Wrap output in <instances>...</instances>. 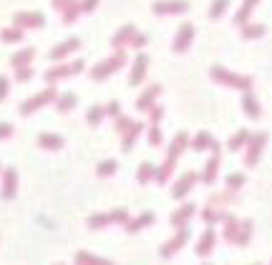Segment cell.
<instances>
[{"instance_id":"31","label":"cell","mask_w":272,"mask_h":265,"mask_svg":"<svg viewBox=\"0 0 272 265\" xmlns=\"http://www.w3.org/2000/svg\"><path fill=\"white\" fill-rule=\"evenodd\" d=\"M202 177H204V182H214V177H217V157L204 167V175Z\"/></svg>"},{"instance_id":"28","label":"cell","mask_w":272,"mask_h":265,"mask_svg":"<svg viewBox=\"0 0 272 265\" xmlns=\"http://www.w3.org/2000/svg\"><path fill=\"white\" fill-rule=\"evenodd\" d=\"M184 147H186V134H179V137L172 142V149H169V159H177Z\"/></svg>"},{"instance_id":"8","label":"cell","mask_w":272,"mask_h":265,"mask_svg":"<svg viewBox=\"0 0 272 265\" xmlns=\"http://www.w3.org/2000/svg\"><path fill=\"white\" fill-rule=\"evenodd\" d=\"M78 15H81V0H68L66 8L60 10V21H63L66 26H73V23L78 21Z\"/></svg>"},{"instance_id":"3","label":"cell","mask_w":272,"mask_h":265,"mask_svg":"<svg viewBox=\"0 0 272 265\" xmlns=\"http://www.w3.org/2000/svg\"><path fill=\"white\" fill-rule=\"evenodd\" d=\"M13 23H15V28H20V30L43 28V26H46V15H43V13H33V10H26V13H15Z\"/></svg>"},{"instance_id":"13","label":"cell","mask_w":272,"mask_h":265,"mask_svg":"<svg viewBox=\"0 0 272 265\" xmlns=\"http://www.w3.org/2000/svg\"><path fill=\"white\" fill-rule=\"evenodd\" d=\"M192 212H194V205H184V207H179L174 215H172V225L174 228H186V220L192 217Z\"/></svg>"},{"instance_id":"25","label":"cell","mask_w":272,"mask_h":265,"mask_svg":"<svg viewBox=\"0 0 272 265\" xmlns=\"http://www.w3.org/2000/svg\"><path fill=\"white\" fill-rule=\"evenodd\" d=\"M111 222H114L111 212H109V215H93V217H89V228H91V230H98V228L111 225Z\"/></svg>"},{"instance_id":"21","label":"cell","mask_w":272,"mask_h":265,"mask_svg":"<svg viewBox=\"0 0 272 265\" xmlns=\"http://www.w3.org/2000/svg\"><path fill=\"white\" fill-rule=\"evenodd\" d=\"M159 91H161V88H159V86H151V88H147V91H144V93L139 96V101H136V106H139L141 111H144V109H149L151 104H154V99H156V93H159Z\"/></svg>"},{"instance_id":"2","label":"cell","mask_w":272,"mask_h":265,"mask_svg":"<svg viewBox=\"0 0 272 265\" xmlns=\"http://www.w3.org/2000/svg\"><path fill=\"white\" fill-rule=\"evenodd\" d=\"M126 63V53L123 51H116V56H111V59L101 61V63H96L93 68H91V79L93 81H103L106 76H111L116 68H121Z\"/></svg>"},{"instance_id":"40","label":"cell","mask_w":272,"mask_h":265,"mask_svg":"<svg viewBox=\"0 0 272 265\" xmlns=\"http://www.w3.org/2000/svg\"><path fill=\"white\" fill-rule=\"evenodd\" d=\"M66 3H68V0H53V8H56V10H63Z\"/></svg>"},{"instance_id":"6","label":"cell","mask_w":272,"mask_h":265,"mask_svg":"<svg viewBox=\"0 0 272 265\" xmlns=\"http://www.w3.org/2000/svg\"><path fill=\"white\" fill-rule=\"evenodd\" d=\"M66 76H76L73 73V66L71 63H56L53 68H48L46 73H43V79H46V84H58L60 79H66Z\"/></svg>"},{"instance_id":"35","label":"cell","mask_w":272,"mask_h":265,"mask_svg":"<svg viewBox=\"0 0 272 265\" xmlns=\"http://www.w3.org/2000/svg\"><path fill=\"white\" fill-rule=\"evenodd\" d=\"M13 137V124L10 121H0V139H10Z\"/></svg>"},{"instance_id":"5","label":"cell","mask_w":272,"mask_h":265,"mask_svg":"<svg viewBox=\"0 0 272 265\" xmlns=\"http://www.w3.org/2000/svg\"><path fill=\"white\" fill-rule=\"evenodd\" d=\"M0 195H3V200H13L18 195V169L8 167L3 172V192Z\"/></svg>"},{"instance_id":"14","label":"cell","mask_w":272,"mask_h":265,"mask_svg":"<svg viewBox=\"0 0 272 265\" xmlns=\"http://www.w3.org/2000/svg\"><path fill=\"white\" fill-rule=\"evenodd\" d=\"M78 104V99H76V93H71V91H66V93H60L58 101H56V109H58L60 114H66V111H71L73 106Z\"/></svg>"},{"instance_id":"27","label":"cell","mask_w":272,"mask_h":265,"mask_svg":"<svg viewBox=\"0 0 272 265\" xmlns=\"http://www.w3.org/2000/svg\"><path fill=\"white\" fill-rule=\"evenodd\" d=\"M174 162H177V159H169V162H164V164H161V167L156 169V182H159V184H164V182L169 179V175H172V167H174Z\"/></svg>"},{"instance_id":"4","label":"cell","mask_w":272,"mask_h":265,"mask_svg":"<svg viewBox=\"0 0 272 265\" xmlns=\"http://www.w3.org/2000/svg\"><path fill=\"white\" fill-rule=\"evenodd\" d=\"M78 48H81V41L71 35V38L60 41L58 46H53V51L48 53V59H51V61H56V63H58V61H63L66 56H71L73 51H78Z\"/></svg>"},{"instance_id":"34","label":"cell","mask_w":272,"mask_h":265,"mask_svg":"<svg viewBox=\"0 0 272 265\" xmlns=\"http://www.w3.org/2000/svg\"><path fill=\"white\" fill-rule=\"evenodd\" d=\"M103 109H106V117H114V119H119V117H121V106H119V101H111V104H106Z\"/></svg>"},{"instance_id":"39","label":"cell","mask_w":272,"mask_h":265,"mask_svg":"<svg viewBox=\"0 0 272 265\" xmlns=\"http://www.w3.org/2000/svg\"><path fill=\"white\" fill-rule=\"evenodd\" d=\"M149 142H151V144H159V142H161V134H159V129H156V126H151Z\"/></svg>"},{"instance_id":"11","label":"cell","mask_w":272,"mask_h":265,"mask_svg":"<svg viewBox=\"0 0 272 265\" xmlns=\"http://www.w3.org/2000/svg\"><path fill=\"white\" fill-rule=\"evenodd\" d=\"M194 182H197V175H194V172H186V175L177 182V187H174V197H177V200L186 197V192L194 187Z\"/></svg>"},{"instance_id":"23","label":"cell","mask_w":272,"mask_h":265,"mask_svg":"<svg viewBox=\"0 0 272 265\" xmlns=\"http://www.w3.org/2000/svg\"><path fill=\"white\" fill-rule=\"evenodd\" d=\"M189 41H192V26H181V28H179V38H177L174 48H177V51H184V48L189 46Z\"/></svg>"},{"instance_id":"30","label":"cell","mask_w":272,"mask_h":265,"mask_svg":"<svg viewBox=\"0 0 272 265\" xmlns=\"http://www.w3.org/2000/svg\"><path fill=\"white\" fill-rule=\"evenodd\" d=\"M154 172H156V169H154V164H149V162H144V164L139 167V182H141V184H144V182H149L151 177H156Z\"/></svg>"},{"instance_id":"36","label":"cell","mask_w":272,"mask_h":265,"mask_svg":"<svg viewBox=\"0 0 272 265\" xmlns=\"http://www.w3.org/2000/svg\"><path fill=\"white\" fill-rule=\"evenodd\" d=\"M210 144H212L210 134H204V131H202V134L197 137V142H194V149H199V152H202V149H204V147H210Z\"/></svg>"},{"instance_id":"33","label":"cell","mask_w":272,"mask_h":265,"mask_svg":"<svg viewBox=\"0 0 272 265\" xmlns=\"http://www.w3.org/2000/svg\"><path fill=\"white\" fill-rule=\"evenodd\" d=\"M8 93H10V79L0 73V101H5V99H8Z\"/></svg>"},{"instance_id":"43","label":"cell","mask_w":272,"mask_h":265,"mask_svg":"<svg viewBox=\"0 0 272 265\" xmlns=\"http://www.w3.org/2000/svg\"><path fill=\"white\" fill-rule=\"evenodd\" d=\"M56 265H63V263H56Z\"/></svg>"},{"instance_id":"19","label":"cell","mask_w":272,"mask_h":265,"mask_svg":"<svg viewBox=\"0 0 272 265\" xmlns=\"http://www.w3.org/2000/svg\"><path fill=\"white\" fill-rule=\"evenodd\" d=\"M76 263H81V265H114L111 260H103V258H96V255H91V253H86V250L76 253Z\"/></svg>"},{"instance_id":"45","label":"cell","mask_w":272,"mask_h":265,"mask_svg":"<svg viewBox=\"0 0 272 265\" xmlns=\"http://www.w3.org/2000/svg\"><path fill=\"white\" fill-rule=\"evenodd\" d=\"M76 265H81V263H76Z\"/></svg>"},{"instance_id":"38","label":"cell","mask_w":272,"mask_h":265,"mask_svg":"<svg viewBox=\"0 0 272 265\" xmlns=\"http://www.w3.org/2000/svg\"><path fill=\"white\" fill-rule=\"evenodd\" d=\"M98 5V0H81V13H91Z\"/></svg>"},{"instance_id":"10","label":"cell","mask_w":272,"mask_h":265,"mask_svg":"<svg viewBox=\"0 0 272 265\" xmlns=\"http://www.w3.org/2000/svg\"><path fill=\"white\" fill-rule=\"evenodd\" d=\"M33 59H35V48H23V51H18V53H13V56H10V66L18 71V68L30 66Z\"/></svg>"},{"instance_id":"44","label":"cell","mask_w":272,"mask_h":265,"mask_svg":"<svg viewBox=\"0 0 272 265\" xmlns=\"http://www.w3.org/2000/svg\"><path fill=\"white\" fill-rule=\"evenodd\" d=\"M0 175H3V169H0Z\"/></svg>"},{"instance_id":"37","label":"cell","mask_w":272,"mask_h":265,"mask_svg":"<svg viewBox=\"0 0 272 265\" xmlns=\"http://www.w3.org/2000/svg\"><path fill=\"white\" fill-rule=\"evenodd\" d=\"M202 217H204V222H214V220H219V217H224V215H222L219 210H204Z\"/></svg>"},{"instance_id":"24","label":"cell","mask_w":272,"mask_h":265,"mask_svg":"<svg viewBox=\"0 0 272 265\" xmlns=\"http://www.w3.org/2000/svg\"><path fill=\"white\" fill-rule=\"evenodd\" d=\"M141 129H144V124H139V121H136V124H134V129L123 137V152H129V149L134 147V142H136V137L141 134Z\"/></svg>"},{"instance_id":"1","label":"cell","mask_w":272,"mask_h":265,"mask_svg":"<svg viewBox=\"0 0 272 265\" xmlns=\"http://www.w3.org/2000/svg\"><path fill=\"white\" fill-rule=\"evenodd\" d=\"M58 101V91L53 86L43 88V91H38L35 96H30V99H26L20 106H18V111L23 114V117H28V114H33V111H38V109H43V106H48V104H56Z\"/></svg>"},{"instance_id":"17","label":"cell","mask_w":272,"mask_h":265,"mask_svg":"<svg viewBox=\"0 0 272 265\" xmlns=\"http://www.w3.org/2000/svg\"><path fill=\"white\" fill-rule=\"evenodd\" d=\"M151 222H154V215H151V212H144V215H139L136 220L126 222V230H129V233H139L144 225H151Z\"/></svg>"},{"instance_id":"32","label":"cell","mask_w":272,"mask_h":265,"mask_svg":"<svg viewBox=\"0 0 272 265\" xmlns=\"http://www.w3.org/2000/svg\"><path fill=\"white\" fill-rule=\"evenodd\" d=\"M30 79H33V68H30V66H26V68H18V71H15V81L26 84V81H30Z\"/></svg>"},{"instance_id":"16","label":"cell","mask_w":272,"mask_h":265,"mask_svg":"<svg viewBox=\"0 0 272 265\" xmlns=\"http://www.w3.org/2000/svg\"><path fill=\"white\" fill-rule=\"evenodd\" d=\"M154 10L159 15H164V13H181V10H186V3H181V0H177V3H156Z\"/></svg>"},{"instance_id":"41","label":"cell","mask_w":272,"mask_h":265,"mask_svg":"<svg viewBox=\"0 0 272 265\" xmlns=\"http://www.w3.org/2000/svg\"><path fill=\"white\" fill-rule=\"evenodd\" d=\"M151 119H154V121H159V119H161V109H154V114H151Z\"/></svg>"},{"instance_id":"42","label":"cell","mask_w":272,"mask_h":265,"mask_svg":"<svg viewBox=\"0 0 272 265\" xmlns=\"http://www.w3.org/2000/svg\"><path fill=\"white\" fill-rule=\"evenodd\" d=\"M240 182H242V177H232V179H229V184H232V187H237Z\"/></svg>"},{"instance_id":"18","label":"cell","mask_w":272,"mask_h":265,"mask_svg":"<svg viewBox=\"0 0 272 265\" xmlns=\"http://www.w3.org/2000/svg\"><path fill=\"white\" fill-rule=\"evenodd\" d=\"M23 35H26V30H20V28H5V30H0V41L3 43H20L23 41Z\"/></svg>"},{"instance_id":"7","label":"cell","mask_w":272,"mask_h":265,"mask_svg":"<svg viewBox=\"0 0 272 265\" xmlns=\"http://www.w3.org/2000/svg\"><path fill=\"white\" fill-rule=\"evenodd\" d=\"M186 240H189V230H186V228H181L179 233L172 237L169 242H164V245H161V255H164V258H166V255H174V253L179 250Z\"/></svg>"},{"instance_id":"9","label":"cell","mask_w":272,"mask_h":265,"mask_svg":"<svg viewBox=\"0 0 272 265\" xmlns=\"http://www.w3.org/2000/svg\"><path fill=\"white\" fill-rule=\"evenodd\" d=\"M38 147L46 149V152H58V149L63 147V137L51 134V131H43V134L38 137Z\"/></svg>"},{"instance_id":"12","label":"cell","mask_w":272,"mask_h":265,"mask_svg":"<svg viewBox=\"0 0 272 265\" xmlns=\"http://www.w3.org/2000/svg\"><path fill=\"white\" fill-rule=\"evenodd\" d=\"M147 63H149V59H147L144 53L136 59V63H134V71H131V79H129V84H131V86L141 84V79H144V73H147Z\"/></svg>"},{"instance_id":"29","label":"cell","mask_w":272,"mask_h":265,"mask_svg":"<svg viewBox=\"0 0 272 265\" xmlns=\"http://www.w3.org/2000/svg\"><path fill=\"white\" fill-rule=\"evenodd\" d=\"M134 124H136V121H131V119H126V117H119L116 119V131H119L121 137H126V134L134 129Z\"/></svg>"},{"instance_id":"15","label":"cell","mask_w":272,"mask_h":265,"mask_svg":"<svg viewBox=\"0 0 272 265\" xmlns=\"http://www.w3.org/2000/svg\"><path fill=\"white\" fill-rule=\"evenodd\" d=\"M136 38V30H134V26H126V28H121L116 35H114V48H121L123 43H129V41H134Z\"/></svg>"},{"instance_id":"22","label":"cell","mask_w":272,"mask_h":265,"mask_svg":"<svg viewBox=\"0 0 272 265\" xmlns=\"http://www.w3.org/2000/svg\"><path fill=\"white\" fill-rule=\"evenodd\" d=\"M103 117H106V109L103 106H91L89 111H86V121H89L91 126H98Z\"/></svg>"},{"instance_id":"26","label":"cell","mask_w":272,"mask_h":265,"mask_svg":"<svg viewBox=\"0 0 272 265\" xmlns=\"http://www.w3.org/2000/svg\"><path fill=\"white\" fill-rule=\"evenodd\" d=\"M116 159H106V162H101L98 167H96V172H98V177H111L114 172H116Z\"/></svg>"},{"instance_id":"20","label":"cell","mask_w":272,"mask_h":265,"mask_svg":"<svg viewBox=\"0 0 272 265\" xmlns=\"http://www.w3.org/2000/svg\"><path fill=\"white\" fill-rule=\"evenodd\" d=\"M212 248H214V230H207L204 235H202V240H199V245H197V255H207V253H212Z\"/></svg>"}]
</instances>
